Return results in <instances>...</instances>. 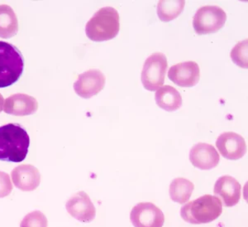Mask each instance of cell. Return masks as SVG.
Segmentation results:
<instances>
[{
    "label": "cell",
    "mask_w": 248,
    "mask_h": 227,
    "mask_svg": "<svg viewBox=\"0 0 248 227\" xmlns=\"http://www.w3.org/2000/svg\"><path fill=\"white\" fill-rule=\"evenodd\" d=\"M29 133L18 124L0 127V161L20 162L29 153Z\"/></svg>",
    "instance_id": "obj_1"
},
{
    "label": "cell",
    "mask_w": 248,
    "mask_h": 227,
    "mask_svg": "<svg viewBox=\"0 0 248 227\" xmlns=\"http://www.w3.org/2000/svg\"><path fill=\"white\" fill-rule=\"evenodd\" d=\"M119 12L112 7L99 9L85 26V33L93 42L113 39L120 30Z\"/></svg>",
    "instance_id": "obj_2"
},
{
    "label": "cell",
    "mask_w": 248,
    "mask_h": 227,
    "mask_svg": "<svg viewBox=\"0 0 248 227\" xmlns=\"http://www.w3.org/2000/svg\"><path fill=\"white\" fill-rule=\"evenodd\" d=\"M223 207L219 199L212 195H204L181 208V217L193 225L205 224L219 217Z\"/></svg>",
    "instance_id": "obj_3"
},
{
    "label": "cell",
    "mask_w": 248,
    "mask_h": 227,
    "mask_svg": "<svg viewBox=\"0 0 248 227\" xmlns=\"http://www.w3.org/2000/svg\"><path fill=\"white\" fill-rule=\"evenodd\" d=\"M24 59L11 43L0 42V88L14 85L23 75Z\"/></svg>",
    "instance_id": "obj_4"
},
{
    "label": "cell",
    "mask_w": 248,
    "mask_h": 227,
    "mask_svg": "<svg viewBox=\"0 0 248 227\" xmlns=\"http://www.w3.org/2000/svg\"><path fill=\"white\" fill-rule=\"evenodd\" d=\"M227 21L225 11L216 5L201 7L193 17V27L198 35L214 33L223 29Z\"/></svg>",
    "instance_id": "obj_5"
},
{
    "label": "cell",
    "mask_w": 248,
    "mask_h": 227,
    "mask_svg": "<svg viewBox=\"0 0 248 227\" xmlns=\"http://www.w3.org/2000/svg\"><path fill=\"white\" fill-rule=\"evenodd\" d=\"M168 68L166 55L155 52L147 57L141 71V82L144 88L150 91H157L165 82Z\"/></svg>",
    "instance_id": "obj_6"
},
{
    "label": "cell",
    "mask_w": 248,
    "mask_h": 227,
    "mask_svg": "<svg viewBox=\"0 0 248 227\" xmlns=\"http://www.w3.org/2000/svg\"><path fill=\"white\" fill-rule=\"evenodd\" d=\"M130 220L134 227H162L165 216L162 211L151 202H141L133 208Z\"/></svg>",
    "instance_id": "obj_7"
},
{
    "label": "cell",
    "mask_w": 248,
    "mask_h": 227,
    "mask_svg": "<svg viewBox=\"0 0 248 227\" xmlns=\"http://www.w3.org/2000/svg\"><path fill=\"white\" fill-rule=\"evenodd\" d=\"M105 76L100 70L91 69L79 75L74 83V90L79 97L89 99L105 88Z\"/></svg>",
    "instance_id": "obj_8"
},
{
    "label": "cell",
    "mask_w": 248,
    "mask_h": 227,
    "mask_svg": "<svg viewBox=\"0 0 248 227\" xmlns=\"http://www.w3.org/2000/svg\"><path fill=\"white\" fill-rule=\"evenodd\" d=\"M65 208L68 213L79 222L90 223L95 218V208L85 192H79L71 196L66 202Z\"/></svg>",
    "instance_id": "obj_9"
},
{
    "label": "cell",
    "mask_w": 248,
    "mask_h": 227,
    "mask_svg": "<svg viewBox=\"0 0 248 227\" xmlns=\"http://www.w3.org/2000/svg\"><path fill=\"white\" fill-rule=\"evenodd\" d=\"M220 154L229 160H238L247 153L245 139L234 132H224L220 134L216 141Z\"/></svg>",
    "instance_id": "obj_10"
},
{
    "label": "cell",
    "mask_w": 248,
    "mask_h": 227,
    "mask_svg": "<svg viewBox=\"0 0 248 227\" xmlns=\"http://www.w3.org/2000/svg\"><path fill=\"white\" fill-rule=\"evenodd\" d=\"M168 77L181 87H193L200 81L201 70L195 62L178 63L169 69Z\"/></svg>",
    "instance_id": "obj_11"
},
{
    "label": "cell",
    "mask_w": 248,
    "mask_h": 227,
    "mask_svg": "<svg viewBox=\"0 0 248 227\" xmlns=\"http://www.w3.org/2000/svg\"><path fill=\"white\" fill-rule=\"evenodd\" d=\"M189 160L195 168L201 170H210L218 165L220 157L213 145L199 143L190 149Z\"/></svg>",
    "instance_id": "obj_12"
},
{
    "label": "cell",
    "mask_w": 248,
    "mask_h": 227,
    "mask_svg": "<svg viewBox=\"0 0 248 227\" xmlns=\"http://www.w3.org/2000/svg\"><path fill=\"white\" fill-rule=\"evenodd\" d=\"M242 187L238 181L229 175L221 177L215 185V194L227 208L237 205L241 198Z\"/></svg>",
    "instance_id": "obj_13"
},
{
    "label": "cell",
    "mask_w": 248,
    "mask_h": 227,
    "mask_svg": "<svg viewBox=\"0 0 248 227\" xmlns=\"http://www.w3.org/2000/svg\"><path fill=\"white\" fill-rule=\"evenodd\" d=\"M11 176L15 187L23 192L36 190L41 182L39 171L31 164L20 165L12 171Z\"/></svg>",
    "instance_id": "obj_14"
},
{
    "label": "cell",
    "mask_w": 248,
    "mask_h": 227,
    "mask_svg": "<svg viewBox=\"0 0 248 227\" xmlns=\"http://www.w3.org/2000/svg\"><path fill=\"white\" fill-rule=\"evenodd\" d=\"M37 109L38 103L34 97L26 94H15L6 99L3 111L15 116H26L35 113Z\"/></svg>",
    "instance_id": "obj_15"
},
{
    "label": "cell",
    "mask_w": 248,
    "mask_h": 227,
    "mask_svg": "<svg viewBox=\"0 0 248 227\" xmlns=\"http://www.w3.org/2000/svg\"><path fill=\"white\" fill-rule=\"evenodd\" d=\"M156 105L164 111H175L182 105V97L176 89L171 85H164L158 89L155 94Z\"/></svg>",
    "instance_id": "obj_16"
},
{
    "label": "cell",
    "mask_w": 248,
    "mask_h": 227,
    "mask_svg": "<svg viewBox=\"0 0 248 227\" xmlns=\"http://www.w3.org/2000/svg\"><path fill=\"white\" fill-rule=\"evenodd\" d=\"M18 21L14 9L7 4L0 5V37L10 38L17 34Z\"/></svg>",
    "instance_id": "obj_17"
},
{
    "label": "cell",
    "mask_w": 248,
    "mask_h": 227,
    "mask_svg": "<svg viewBox=\"0 0 248 227\" xmlns=\"http://www.w3.org/2000/svg\"><path fill=\"white\" fill-rule=\"evenodd\" d=\"M194 189L195 185L188 179L177 178L170 185V196L173 202L184 204L189 201Z\"/></svg>",
    "instance_id": "obj_18"
},
{
    "label": "cell",
    "mask_w": 248,
    "mask_h": 227,
    "mask_svg": "<svg viewBox=\"0 0 248 227\" xmlns=\"http://www.w3.org/2000/svg\"><path fill=\"white\" fill-rule=\"evenodd\" d=\"M186 5V1L177 0V1H165L161 0L158 2L157 15L159 18L167 23L175 19L181 15Z\"/></svg>",
    "instance_id": "obj_19"
},
{
    "label": "cell",
    "mask_w": 248,
    "mask_h": 227,
    "mask_svg": "<svg viewBox=\"0 0 248 227\" xmlns=\"http://www.w3.org/2000/svg\"><path fill=\"white\" fill-rule=\"evenodd\" d=\"M248 39L237 43L231 51V58L236 65L242 68L248 69Z\"/></svg>",
    "instance_id": "obj_20"
},
{
    "label": "cell",
    "mask_w": 248,
    "mask_h": 227,
    "mask_svg": "<svg viewBox=\"0 0 248 227\" xmlns=\"http://www.w3.org/2000/svg\"><path fill=\"white\" fill-rule=\"evenodd\" d=\"M47 226L46 216L40 211L29 213L20 224V227H47Z\"/></svg>",
    "instance_id": "obj_21"
},
{
    "label": "cell",
    "mask_w": 248,
    "mask_h": 227,
    "mask_svg": "<svg viewBox=\"0 0 248 227\" xmlns=\"http://www.w3.org/2000/svg\"><path fill=\"white\" fill-rule=\"evenodd\" d=\"M13 190V184L9 174L0 172V198L9 196Z\"/></svg>",
    "instance_id": "obj_22"
},
{
    "label": "cell",
    "mask_w": 248,
    "mask_h": 227,
    "mask_svg": "<svg viewBox=\"0 0 248 227\" xmlns=\"http://www.w3.org/2000/svg\"><path fill=\"white\" fill-rule=\"evenodd\" d=\"M3 102H4V99H3V96H2V95L0 94V112H1V111H3Z\"/></svg>",
    "instance_id": "obj_23"
}]
</instances>
